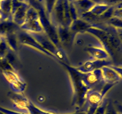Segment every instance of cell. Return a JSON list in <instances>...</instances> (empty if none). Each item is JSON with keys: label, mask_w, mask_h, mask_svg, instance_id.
Masks as SVG:
<instances>
[{"label": "cell", "mask_w": 122, "mask_h": 114, "mask_svg": "<svg viewBox=\"0 0 122 114\" xmlns=\"http://www.w3.org/2000/svg\"><path fill=\"white\" fill-rule=\"evenodd\" d=\"M18 26L12 20H5L0 22V36L4 37L8 34L16 32Z\"/></svg>", "instance_id": "obj_13"}, {"label": "cell", "mask_w": 122, "mask_h": 114, "mask_svg": "<svg viewBox=\"0 0 122 114\" xmlns=\"http://www.w3.org/2000/svg\"><path fill=\"white\" fill-rule=\"evenodd\" d=\"M27 114H58L52 113V112H46L43 110L40 109L38 108V106H36L35 104L32 103L30 100L29 101L27 107ZM86 114L85 112H78L76 113H73V114Z\"/></svg>", "instance_id": "obj_16"}, {"label": "cell", "mask_w": 122, "mask_h": 114, "mask_svg": "<svg viewBox=\"0 0 122 114\" xmlns=\"http://www.w3.org/2000/svg\"><path fill=\"white\" fill-rule=\"evenodd\" d=\"M3 38L11 51H13V52H16L18 50L19 39H18L17 36L15 34V32L7 34L4 36Z\"/></svg>", "instance_id": "obj_15"}, {"label": "cell", "mask_w": 122, "mask_h": 114, "mask_svg": "<svg viewBox=\"0 0 122 114\" xmlns=\"http://www.w3.org/2000/svg\"><path fill=\"white\" fill-rule=\"evenodd\" d=\"M2 40H3V37L1 36H0V43H1Z\"/></svg>", "instance_id": "obj_27"}, {"label": "cell", "mask_w": 122, "mask_h": 114, "mask_svg": "<svg viewBox=\"0 0 122 114\" xmlns=\"http://www.w3.org/2000/svg\"><path fill=\"white\" fill-rule=\"evenodd\" d=\"M112 65V61L111 60H90L86 61L80 66L75 67L80 72L88 73L92 72L97 69H101L104 66H109Z\"/></svg>", "instance_id": "obj_7"}, {"label": "cell", "mask_w": 122, "mask_h": 114, "mask_svg": "<svg viewBox=\"0 0 122 114\" xmlns=\"http://www.w3.org/2000/svg\"><path fill=\"white\" fill-rule=\"evenodd\" d=\"M80 74L85 84L90 89H94V87L98 86L101 83H104L103 81L101 68L88 73L80 72Z\"/></svg>", "instance_id": "obj_6"}, {"label": "cell", "mask_w": 122, "mask_h": 114, "mask_svg": "<svg viewBox=\"0 0 122 114\" xmlns=\"http://www.w3.org/2000/svg\"><path fill=\"white\" fill-rule=\"evenodd\" d=\"M113 104H114V106L116 108V111L118 112V113L119 114H122V103H120L117 101H115L114 103H113Z\"/></svg>", "instance_id": "obj_25"}, {"label": "cell", "mask_w": 122, "mask_h": 114, "mask_svg": "<svg viewBox=\"0 0 122 114\" xmlns=\"http://www.w3.org/2000/svg\"><path fill=\"white\" fill-rule=\"evenodd\" d=\"M57 28L58 38L61 45L69 47L73 44L76 34L71 30L69 27L59 26Z\"/></svg>", "instance_id": "obj_8"}, {"label": "cell", "mask_w": 122, "mask_h": 114, "mask_svg": "<svg viewBox=\"0 0 122 114\" xmlns=\"http://www.w3.org/2000/svg\"><path fill=\"white\" fill-rule=\"evenodd\" d=\"M0 114H4V113H3V112H0Z\"/></svg>", "instance_id": "obj_29"}, {"label": "cell", "mask_w": 122, "mask_h": 114, "mask_svg": "<svg viewBox=\"0 0 122 114\" xmlns=\"http://www.w3.org/2000/svg\"><path fill=\"white\" fill-rule=\"evenodd\" d=\"M114 85L105 84L101 90L95 89H90L86 96L85 104L86 114H95L97 109L99 108L104 100L105 96L107 93L112 88Z\"/></svg>", "instance_id": "obj_3"}, {"label": "cell", "mask_w": 122, "mask_h": 114, "mask_svg": "<svg viewBox=\"0 0 122 114\" xmlns=\"http://www.w3.org/2000/svg\"><path fill=\"white\" fill-rule=\"evenodd\" d=\"M85 51L94 60H111L109 54L102 46H88L85 48Z\"/></svg>", "instance_id": "obj_11"}, {"label": "cell", "mask_w": 122, "mask_h": 114, "mask_svg": "<svg viewBox=\"0 0 122 114\" xmlns=\"http://www.w3.org/2000/svg\"><path fill=\"white\" fill-rule=\"evenodd\" d=\"M10 50V48L8 47L5 40L4 39L3 37V40L1 43H0V58H5L6 55L8 53Z\"/></svg>", "instance_id": "obj_20"}, {"label": "cell", "mask_w": 122, "mask_h": 114, "mask_svg": "<svg viewBox=\"0 0 122 114\" xmlns=\"http://www.w3.org/2000/svg\"><path fill=\"white\" fill-rule=\"evenodd\" d=\"M17 37H18L19 43L23 45L32 48L36 49L37 51H39L41 53H43L44 55L51 57L52 58H56L54 55L50 53L49 51H46L45 49H44L29 32H25V31L20 32L18 34Z\"/></svg>", "instance_id": "obj_5"}, {"label": "cell", "mask_w": 122, "mask_h": 114, "mask_svg": "<svg viewBox=\"0 0 122 114\" xmlns=\"http://www.w3.org/2000/svg\"><path fill=\"white\" fill-rule=\"evenodd\" d=\"M109 66L113 68L115 71H116V72L120 75V76L122 79V66H118V65H109Z\"/></svg>", "instance_id": "obj_24"}, {"label": "cell", "mask_w": 122, "mask_h": 114, "mask_svg": "<svg viewBox=\"0 0 122 114\" xmlns=\"http://www.w3.org/2000/svg\"><path fill=\"white\" fill-rule=\"evenodd\" d=\"M103 81L105 84L115 85L121 81L122 78L116 71L109 66H104L101 68Z\"/></svg>", "instance_id": "obj_10"}, {"label": "cell", "mask_w": 122, "mask_h": 114, "mask_svg": "<svg viewBox=\"0 0 122 114\" xmlns=\"http://www.w3.org/2000/svg\"><path fill=\"white\" fill-rule=\"evenodd\" d=\"M60 63L67 71L71 81L73 91L72 105L76 109H80L85 103L86 96L90 89L82 79L80 72L75 67L70 64L61 62Z\"/></svg>", "instance_id": "obj_2"}, {"label": "cell", "mask_w": 122, "mask_h": 114, "mask_svg": "<svg viewBox=\"0 0 122 114\" xmlns=\"http://www.w3.org/2000/svg\"><path fill=\"white\" fill-rule=\"evenodd\" d=\"M111 24L114 27H116L118 28H122V20L118 19H112L110 21Z\"/></svg>", "instance_id": "obj_23"}, {"label": "cell", "mask_w": 122, "mask_h": 114, "mask_svg": "<svg viewBox=\"0 0 122 114\" xmlns=\"http://www.w3.org/2000/svg\"><path fill=\"white\" fill-rule=\"evenodd\" d=\"M116 32H117L118 38H119V39H120L122 43V28H117L116 29Z\"/></svg>", "instance_id": "obj_26"}, {"label": "cell", "mask_w": 122, "mask_h": 114, "mask_svg": "<svg viewBox=\"0 0 122 114\" xmlns=\"http://www.w3.org/2000/svg\"><path fill=\"white\" fill-rule=\"evenodd\" d=\"M20 27L27 32H43L38 10H36L34 8H29L27 11L24 22Z\"/></svg>", "instance_id": "obj_4"}, {"label": "cell", "mask_w": 122, "mask_h": 114, "mask_svg": "<svg viewBox=\"0 0 122 114\" xmlns=\"http://www.w3.org/2000/svg\"><path fill=\"white\" fill-rule=\"evenodd\" d=\"M104 114H119L118 112L116 111V108L114 106V104H113V103H112L111 101H107Z\"/></svg>", "instance_id": "obj_21"}, {"label": "cell", "mask_w": 122, "mask_h": 114, "mask_svg": "<svg viewBox=\"0 0 122 114\" xmlns=\"http://www.w3.org/2000/svg\"><path fill=\"white\" fill-rule=\"evenodd\" d=\"M2 19H3V17H2L1 14V13H0V20H1Z\"/></svg>", "instance_id": "obj_28"}, {"label": "cell", "mask_w": 122, "mask_h": 114, "mask_svg": "<svg viewBox=\"0 0 122 114\" xmlns=\"http://www.w3.org/2000/svg\"><path fill=\"white\" fill-rule=\"evenodd\" d=\"M26 86V83L22 78L10 84V87L13 92L16 93H21V94H23V93L24 92Z\"/></svg>", "instance_id": "obj_18"}, {"label": "cell", "mask_w": 122, "mask_h": 114, "mask_svg": "<svg viewBox=\"0 0 122 114\" xmlns=\"http://www.w3.org/2000/svg\"><path fill=\"white\" fill-rule=\"evenodd\" d=\"M86 32L93 36L101 44V46L107 51L112 63L122 62V43L118 38L116 29L104 28L93 24Z\"/></svg>", "instance_id": "obj_1"}, {"label": "cell", "mask_w": 122, "mask_h": 114, "mask_svg": "<svg viewBox=\"0 0 122 114\" xmlns=\"http://www.w3.org/2000/svg\"><path fill=\"white\" fill-rule=\"evenodd\" d=\"M74 5L75 7L78 8V11L83 14L89 11L95 5V3L92 0H77L74 1Z\"/></svg>", "instance_id": "obj_14"}, {"label": "cell", "mask_w": 122, "mask_h": 114, "mask_svg": "<svg viewBox=\"0 0 122 114\" xmlns=\"http://www.w3.org/2000/svg\"><path fill=\"white\" fill-rule=\"evenodd\" d=\"M2 74L5 77L6 80L9 82L10 84L15 82L21 78L16 70H4L2 71Z\"/></svg>", "instance_id": "obj_17"}, {"label": "cell", "mask_w": 122, "mask_h": 114, "mask_svg": "<svg viewBox=\"0 0 122 114\" xmlns=\"http://www.w3.org/2000/svg\"><path fill=\"white\" fill-rule=\"evenodd\" d=\"M107 101H108V100H104L102 103L101 104V106H99V108L97 109V112H95V114H104L105 109H106V107Z\"/></svg>", "instance_id": "obj_22"}, {"label": "cell", "mask_w": 122, "mask_h": 114, "mask_svg": "<svg viewBox=\"0 0 122 114\" xmlns=\"http://www.w3.org/2000/svg\"><path fill=\"white\" fill-rule=\"evenodd\" d=\"M8 96L13 103V107L20 112L27 113V107L29 103V100L21 93H16L10 92Z\"/></svg>", "instance_id": "obj_9"}, {"label": "cell", "mask_w": 122, "mask_h": 114, "mask_svg": "<svg viewBox=\"0 0 122 114\" xmlns=\"http://www.w3.org/2000/svg\"><path fill=\"white\" fill-rule=\"evenodd\" d=\"M107 9H108L107 6L99 5L93 6L89 11L94 15H100L103 13H104Z\"/></svg>", "instance_id": "obj_19"}, {"label": "cell", "mask_w": 122, "mask_h": 114, "mask_svg": "<svg viewBox=\"0 0 122 114\" xmlns=\"http://www.w3.org/2000/svg\"><path fill=\"white\" fill-rule=\"evenodd\" d=\"M92 25L93 24H91L86 21L84 20L83 19H77L72 21L69 26V28L71 31L76 34H78L86 32L88 28L92 27Z\"/></svg>", "instance_id": "obj_12"}]
</instances>
